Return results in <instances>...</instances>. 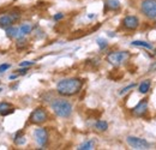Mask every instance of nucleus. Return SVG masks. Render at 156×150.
Instances as JSON below:
<instances>
[{
    "mask_svg": "<svg viewBox=\"0 0 156 150\" xmlns=\"http://www.w3.org/2000/svg\"><path fill=\"white\" fill-rule=\"evenodd\" d=\"M95 129L98 130V131H107V129H108V124H107V121H105V120H98L96 123H95Z\"/></svg>",
    "mask_w": 156,
    "mask_h": 150,
    "instance_id": "obj_18",
    "label": "nucleus"
},
{
    "mask_svg": "<svg viewBox=\"0 0 156 150\" xmlns=\"http://www.w3.org/2000/svg\"><path fill=\"white\" fill-rule=\"evenodd\" d=\"M95 148V142L93 141V139H89V141H87V142H84L83 144H80L79 145V150H93Z\"/></svg>",
    "mask_w": 156,
    "mask_h": 150,
    "instance_id": "obj_17",
    "label": "nucleus"
},
{
    "mask_svg": "<svg viewBox=\"0 0 156 150\" xmlns=\"http://www.w3.org/2000/svg\"><path fill=\"white\" fill-rule=\"evenodd\" d=\"M129 58H130V53L127 51H117L107 55V61L113 66H120L124 62H126Z\"/></svg>",
    "mask_w": 156,
    "mask_h": 150,
    "instance_id": "obj_3",
    "label": "nucleus"
},
{
    "mask_svg": "<svg viewBox=\"0 0 156 150\" xmlns=\"http://www.w3.org/2000/svg\"><path fill=\"white\" fill-rule=\"evenodd\" d=\"M64 18V15L62 13H57V15H54V20H60V19Z\"/></svg>",
    "mask_w": 156,
    "mask_h": 150,
    "instance_id": "obj_26",
    "label": "nucleus"
},
{
    "mask_svg": "<svg viewBox=\"0 0 156 150\" xmlns=\"http://www.w3.org/2000/svg\"><path fill=\"white\" fill-rule=\"evenodd\" d=\"M34 138L40 147H44L48 142V132L43 127H39L34 131Z\"/></svg>",
    "mask_w": 156,
    "mask_h": 150,
    "instance_id": "obj_8",
    "label": "nucleus"
},
{
    "mask_svg": "<svg viewBox=\"0 0 156 150\" xmlns=\"http://www.w3.org/2000/svg\"><path fill=\"white\" fill-rule=\"evenodd\" d=\"M35 64V61H22L20 64V67H29V66H33Z\"/></svg>",
    "mask_w": 156,
    "mask_h": 150,
    "instance_id": "obj_22",
    "label": "nucleus"
},
{
    "mask_svg": "<svg viewBox=\"0 0 156 150\" xmlns=\"http://www.w3.org/2000/svg\"><path fill=\"white\" fill-rule=\"evenodd\" d=\"M147 112H148V101H147L145 98L142 100L136 107L132 109V114H133L135 116H138V118L145 115Z\"/></svg>",
    "mask_w": 156,
    "mask_h": 150,
    "instance_id": "obj_10",
    "label": "nucleus"
},
{
    "mask_svg": "<svg viewBox=\"0 0 156 150\" xmlns=\"http://www.w3.org/2000/svg\"><path fill=\"white\" fill-rule=\"evenodd\" d=\"M15 143L17 144V145H22V144H24L25 143V136L23 134V131H18L16 134H15Z\"/></svg>",
    "mask_w": 156,
    "mask_h": 150,
    "instance_id": "obj_19",
    "label": "nucleus"
},
{
    "mask_svg": "<svg viewBox=\"0 0 156 150\" xmlns=\"http://www.w3.org/2000/svg\"><path fill=\"white\" fill-rule=\"evenodd\" d=\"M51 108L55 113V115H58L60 118H69L72 114V109H73L72 105L64 98H54L51 103Z\"/></svg>",
    "mask_w": 156,
    "mask_h": 150,
    "instance_id": "obj_2",
    "label": "nucleus"
},
{
    "mask_svg": "<svg viewBox=\"0 0 156 150\" xmlns=\"http://www.w3.org/2000/svg\"><path fill=\"white\" fill-rule=\"evenodd\" d=\"M131 46H135V47H143V48H147V49H153V45H150L149 42L147 41H132L131 42Z\"/></svg>",
    "mask_w": 156,
    "mask_h": 150,
    "instance_id": "obj_16",
    "label": "nucleus"
},
{
    "mask_svg": "<svg viewBox=\"0 0 156 150\" xmlns=\"http://www.w3.org/2000/svg\"><path fill=\"white\" fill-rule=\"evenodd\" d=\"M6 30V35H7V38H18V35H20V33H18V29L17 28H15V27H9V28H6L5 29Z\"/></svg>",
    "mask_w": 156,
    "mask_h": 150,
    "instance_id": "obj_15",
    "label": "nucleus"
},
{
    "mask_svg": "<svg viewBox=\"0 0 156 150\" xmlns=\"http://www.w3.org/2000/svg\"><path fill=\"white\" fill-rule=\"evenodd\" d=\"M47 119H48V114L46 112V109L42 108V107L36 108L34 112L30 114V121H31L33 124H36V125L43 124Z\"/></svg>",
    "mask_w": 156,
    "mask_h": 150,
    "instance_id": "obj_7",
    "label": "nucleus"
},
{
    "mask_svg": "<svg viewBox=\"0 0 156 150\" xmlns=\"http://www.w3.org/2000/svg\"><path fill=\"white\" fill-rule=\"evenodd\" d=\"M96 42H98V47H100V49L101 51H103L105 48H107V46H108V42L105 40V38H98L96 40Z\"/></svg>",
    "mask_w": 156,
    "mask_h": 150,
    "instance_id": "obj_21",
    "label": "nucleus"
},
{
    "mask_svg": "<svg viewBox=\"0 0 156 150\" xmlns=\"http://www.w3.org/2000/svg\"><path fill=\"white\" fill-rule=\"evenodd\" d=\"M9 69H10V64H1V65H0V73L5 72V71L9 70Z\"/></svg>",
    "mask_w": 156,
    "mask_h": 150,
    "instance_id": "obj_24",
    "label": "nucleus"
},
{
    "mask_svg": "<svg viewBox=\"0 0 156 150\" xmlns=\"http://www.w3.org/2000/svg\"><path fill=\"white\" fill-rule=\"evenodd\" d=\"M105 7H106V10L117 11V10L120 9V1L119 0H106Z\"/></svg>",
    "mask_w": 156,
    "mask_h": 150,
    "instance_id": "obj_13",
    "label": "nucleus"
},
{
    "mask_svg": "<svg viewBox=\"0 0 156 150\" xmlns=\"http://www.w3.org/2000/svg\"><path fill=\"white\" fill-rule=\"evenodd\" d=\"M29 71V69L28 67H24V69H20V70H17V75L18 76H23V75H27V72Z\"/></svg>",
    "mask_w": 156,
    "mask_h": 150,
    "instance_id": "obj_25",
    "label": "nucleus"
},
{
    "mask_svg": "<svg viewBox=\"0 0 156 150\" xmlns=\"http://www.w3.org/2000/svg\"><path fill=\"white\" fill-rule=\"evenodd\" d=\"M151 88V80L150 79H144L139 85H138V91L140 94H147Z\"/></svg>",
    "mask_w": 156,
    "mask_h": 150,
    "instance_id": "obj_12",
    "label": "nucleus"
},
{
    "mask_svg": "<svg viewBox=\"0 0 156 150\" xmlns=\"http://www.w3.org/2000/svg\"><path fill=\"white\" fill-rule=\"evenodd\" d=\"M20 18V13L18 11H11L7 15H4L0 17V28L6 29L11 25H13L15 22H17Z\"/></svg>",
    "mask_w": 156,
    "mask_h": 150,
    "instance_id": "obj_6",
    "label": "nucleus"
},
{
    "mask_svg": "<svg viewBox=\"0 0 156 150\" xmlns=\"http://www.w3.org/2000/svg\"><path fill=\"white\" fill-rule=\"evenodd\" d=\"M121 23H122V27L127 30H136L139 27V19L137 16H126Z\"/></svg>",
    "mask_w": 156,
    "mask_h": 150,
    "instance_id": "obj_9",
    "label": "nucleus"
},
{
    "mask_svg": "<svg viewBox=\"0 0 156 150\" xmlns=\"http://www.w3.org/2000/svg\"><path fill=\"white\" fill-rule=\"evenodd\" d=\"M16 45H17V48L20 49L22 47H24V46L27 45V41H25L24 38H20V41H18V42H16Z\"/></svg>",
    "mask_w": 156,
    "mask_h": 150,
    "instance_id": "obj_23",
    "label": "nucleus"
},
{
    "mask_svg": "<svg viewBox=\"0 0 156 150\" xmlns=\"http://www.w3.org/2000/svg\"><path fill=\"white\" fill-rule=\"evenodd\" d=\"M126 142L127 144L133 148V149H138V150H142V149H150L151 144L145 141L144 138H139V137H136V136H129L126 138Z\"/></svg>",
    "mask_w": 156,
    "mask_h": 150,
    "instance_id": "obj_5",
    "label": "nucleus"
},
{
    "mask_svg": "<svg viewBox=\"0 0 156 150\" xmlns=\"http://www.w3.org/2000/svg\"><path fill=\"white\" fill-rule=\"evenodd\" d=\"M135 87H136V84H135V83H131V84H129L127 87H125V88H122V89H121V90L119 91V95H120V96H122V95L127 94V93H129V91H130L131 89H133Z\"/></svg>",
    "mask_w": 156,
    "mask_h": 150,
    "instance_id": "obj_20",
    "label": "nucleus"
},
{
    "mask_svg": "<svg viewBox=\"0 0 156 150\" xmlns=\"http://www.w3.org/2000/svg\"><path fill=\"white\" fill-rule=\"evenodd\" d=\"M31 30H33V25L31 24H28V23L22 24L20 28H18V33H20L18 38H23L25 35H29L31 33Z\"/></svg>",
    "mask_w": 156,
    "mask_h": 150,
    "instance_id": "obj_11",
    "label": "nucleus"
},
{
    "mask_svg": "<svg viewBox=\"0 0 156 150\" xmlns=\"http://www.w3.org/2000/svg\"><path fill=\"white\" fill-rule=\"evenodd\" d=\"M83 88V80L77 77L61 79L57 84V93L61 96H73Z\"/></svg>",
    "mask_w": 156,
    "mask_h": 150,
    "instance_id": "obj_1",
    "label": "nucleus"
},
{
    "mask_svg": "<svg viewBox=\"0 0 156 150\" xmlns=\"http://www.w3.org/2000/svg\"><path fill=\"white\" fill-rule=\"evenodd\" d=\"M13 111H15V109H13V107H12L10 103H7V102H1V103H0V114H1V115L11 114Z\"/></svg>",
    "mask_w": 156,
    "mask_h": 150,
    "instance_id": "obj_14",
    "label": "nucleus"
},
{
    "mask_svg": "<svg viewBox=\"0 0 156 150\" xmlns=\"http://www.w3.org/2000/svg\"><path fill=\"white\" fill-rule=\"evenodd\" d=\"M140 11L149 19H156V0H143L140 2Z\"/></svg>",
    "mask_w": 156,
    "mask_h": 150,
    "instance_id": "obj_4",
    "label": "nucleus"
}]
</instances>
